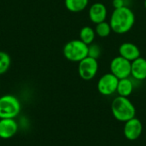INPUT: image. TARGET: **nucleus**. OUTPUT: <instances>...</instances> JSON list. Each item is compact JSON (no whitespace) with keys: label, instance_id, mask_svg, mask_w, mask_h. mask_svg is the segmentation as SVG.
<instances>
[{"label":"nucleus","instance_id":"1","mask_svg":"<svg viewBox=\"0 0 146 146\" xmlns=\"http://www.w3.org/2000/svg\"><path fill=\"white\" fill-rule=\"evenodd\" d=\"M135 23V15L128 7L115 9L110 20L112 31L118 34L129 32Z\"/></svg>","mask_w":146,"mask_h":146},{"label":"nucleus","instance_id":"2","mask_svg":"<svg viewBox=\"0 0 146 146\" xmlns=\"http://www.w3.org/2000/svg\"><path fill=\"white\" fill-rule=\"evenodd\" d=\"M112 115L118 121L126 122L136 115V109L134 104L128 98L118 96L114 98L111 104Z\"/></svg>","mask_w":146,"mask_h":146},{"label":"nucleus","instance_id":"3","mask_svg":"<svg viewBox=\"0 0 146 146\" xmlns=\"http://www.w3.org/2000/svg\"><path fill=\"white\" fill-rule=\"evenodd\" d=\"M63 55L70 62H80L88 56V45L80 39H73L64 45Z\"/></svg>","mask_w":146,"mask_h":146},{"label":"nucleus","instance_id":"4","mask_svg":"<svg viewBox=\"0 0 146 146\" xmlns=\"http://www.w3.org/2000/svg\"><path fill=\"white\" fill-rule=\"evenodd\" d=\"M21 103L13 95L0 97V119H15L21 112Z\"/></svg>","mask_w":146,"mask_h":146},{"label":"nucleus","instance_id":"5","mask_svg":"<svg viewBox=\"0 0 146 146\" xmlns=\"http://www.w3.org/2000/svg\"><path fill=\"white\" fill-rule=\"evenodd\" d=\"M98 62L90 56H86L79 62L78 73L80 77L84 80H92L98 74Z\"/></svg>","mask_w":146,"mask_h":146},{"label":"nucleus","instance_id":"6","mask_svg":"<svg viewBox=\"0 0 146 146\" xmlns=\"http://www.w3.org/2000/svg\"><path fill=\"white\" fill-rule=\"evenodd\" d=\"M131 62L126 58L118 56L112 59L110 68L112 73L119 80L128 78L131 76Z\"/></svg>","mask_w":146,"mask_h":146},{"label":"nucleus","instance_id":"7","mask_svg":"<svg viewBox=\"0 0 146 146\" xmlns=\"http://www.w3.org/2000/svg\"><path fill=\"white\" fill-rule=\"evenodd\" d=\"M119 79L112 73H107L102 75L98 82V91L104 96H110L116 92Z\"/></svg>","mask_w":146,"mask_h":146},{"label":"nucleus","instance_id":"8","mask_svg":"<svg viewBox=\"0 0 146 146\" xmlns=\"http://www.w3.org/2000/svg\"><path fill=\"white\" fill-rule=\"evenodd\" d=\"M143 125L139 119L134 117L125 122L123 133L127 139L130 141L137 140L142 134Z\"/></svg>","mask_w":146,"mask_h":146},{"label":"nucleus","instance_id":"9","mask_svg":"<svg viewBox=\"0 0 146 146\" xmlns=\"http://www.w3.org/2000/svg\"><path fill=\"white\" fill-rule=\"evenodd\" d=\"M108 10L106 6L102 3H95L91 5L88 11V15L90 20L95 23L98 24L106 20Z\"/></svg>","mask_w":146,"mask_h":146},{"label":"nucleus","instance_id":"10","mask_svg":"<svg viewBox=\"0 0 146 146\" xmlns=\"http://www.w3.org/2000/svg\"><path fill=\"white\" fill-rule=\"evenodd\" d=\"M18 131V124L15 119H0V139H9Z\"/></svg>","mask_w":146,"mask_h":146},{"label":"nucleus","instance_id":"11","mask_svg":"<svg viewBox=\"0 0 146 146\" xmlns=\"http://www.w3.org/2000/svg\"><path fill=\"white\" fill-rule=\"evenodd\" d=\"M131 76L139 81L146 80V59L139 56L131 62Z\"/></svg>","mask_w":146,"mask_h":146},{"label":"nucleus","instance_id":"12","mask_svg":"<svg viewBox=\"0 0 146 146\" xmlns=\"http://www.w3.org/2000/svg\"><path fill=\"white\" fill-rule=\"evenodd\" d=\"M119 54V56L126 58L130 62H133L140 56V50L136 44L130 42H126L120 45Z\"/></svg>","mask_w":146,"mask_h":146},{"label":"nucleus","instance_id":"13","mask_svg":"<svg viewBox=\"0 0 146 146\" xmlns=\"http://www.w3.org/2000/svg\"><path fill=\"white\" fill-rule=\"evenodd\" d=\"M133 89H134V84L133 80L128 77V78L119 80L116 92L118 93L119 96L128 98L133 93Z\"/></svg>","mask_w":146,"mask_h":146},{"label":"nucleus","instance_id":"14","mask_svg":"<svg viewBox=\"0 0 146 146\" xmlns=\"http://www.w3.org/2000/svg\"><path fill=\"white\" fill-rule=\"evenodd\" d=\"M89 0H64L65 7L70 12L77 13L84 10L88 5Z\"/></svg>","mask_w":146,"mask_h":146},{"label":"nucleus","instance_id":"15","mask_svg":"<svg viewBox=\"0 0 146 146\" xmlns=\"http://www.w3.org/2000/svg\"><path fill=\"white\" fill-rule=\"evenodd\" d=\"M95 36H96L95 29H93L90 26H85L80 31V39L85 44H86L87 45L93 43L95 39Z\"/></svg>","mask_w":146,"mask_h":146},{"label":"nucleus","instance_id":"16","mask_svg":"<svg viewBox=\"0 0 146 146\" xmlns=\"http://www.w3.org/2000/svg\"><path fill=\"white\" fill-rule=\"evenodd\" d=\"M111 32H112V28H111L110 22H107L104 21L103 22L96 24L95 33H96V35L99 36L100 38L108 37L111 33Z\"/></svg>","mask_w":146,"mask_h":146},{"label":"nucleus","instance_id":"17","mask_svg":"<svg viewBox=\"0 0 146 146\" xmlns=\"http://www.w3.org/2000/svg\"><path fill=\"white\" fill-rule=\"evenodd\" d=\"M10 56L3 51H0V75L6 73L10 66Z\"/></svg>","mask_w":146,"mask_h":146},{"label":"nucleus","instance_id":"18","mask_svg":"<svg viewBox=\"0 0 146 146\" xmlns=\"http://www.w3.org/2000/svg\"><path fill=\"white\" fill-rule=\"evenodd\" d=\"M101 47L98 44L92 43L88 45V56L98 60L101 56Z\"/></svg>","mask_w":146,"mask_h":146},{"label":"nucleus","instance_id":"19","mask_svg":"<svg viewBox=\"0 0 146 146\" xmlns=\"http://www.w3.org/2000/svg\"><path fill=\"white\" fill-rule=\"evenodd\" d=\"M112 4L115 9H120V8L127 6L126 0H113Z\"/></svg>","mask_w":146,"mask_h":146},{"label":"nucleus","instance_id":"20","mask_svg":"<svg viewBox=\"0 0 146 146\" xmlns=\"http://www.w3.org/2000/svg\"><path fill=\"white\" fill-rule=\"evenodd\" d=\"M144 6H145V8L146 9V0H145V1H144Z\"/></svg>","mask_w":146,"mask_h":146},{"label":"nucleus","instance_id":"21","mask_svg":"<svg viewBox=\"0 0 146 146\" xmlns=\"http://www.w3.org/2000/svg\"></svg>","mask_w":146,"mask_h":146},{"label":"nucleus","instance_id":"22","mask_svg":"<svg viewBox=\"0 0 146 146\" xmlns=\"http://www.w3.org/2000/svg\"></svg>","mask_w":146,"mask_h":146}]
</instances>
